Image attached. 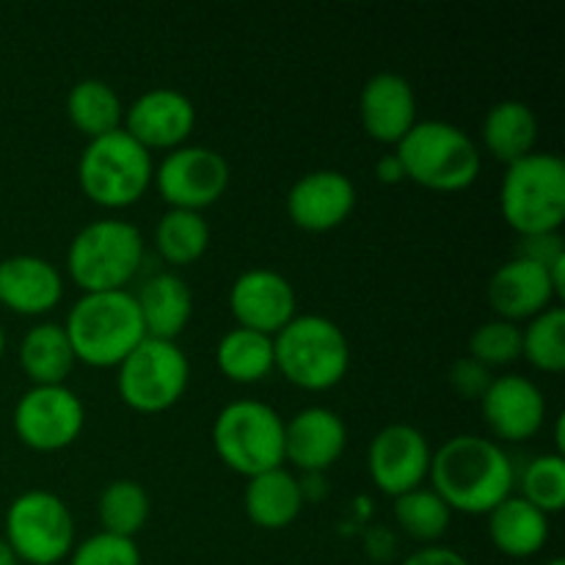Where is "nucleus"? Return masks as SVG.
Masks as SVG:
<instances>
[{
  "instance_id": "obj_5",
  "label": "nucleus",
  "mask_w": 565,
  "mask_h": 565,
  "mask_svg": "<svg viewBox=\"0 0 565 565\" xmlns=\"http://www.w3.org/2000/svg\"><path fill=\"white\" fill-rule=\"evenodd\" d=\"M408 180L428 191H467L480 174V152L472 138L450 121H417L397 143Z\"/></svg>"
},
{
  "instance_id": "obj_30",
  "label": "nucleus",
  "mask_w": 565,
  "mask_h": 565,
  "mask_svg": "<svg viewBox=\"0 0 565 565\" xmlns=\"http://www.w3.org/2000/svg\"><path fill=\"white\" fill-rule=\"evenodd\" d=\"M149 511H152V502H149L147 489L136 480H114L99 494L97 513L105 527L103 533L136 539L143 524H147Z\"/></svg>"
},
{
  "instance_id": "obj_22",
  "label": "nucleus",
  "mask_w": 565,
  "mask_h": 565,
  "mask_svg": "<svg viewBox=\"0 0 565 565\" xmlns=\"http://www.w3.org/2000/svg\"><path fill=\"white\" fill-rule=\"evenodd\" d=\"M138 312H141L143 331L154 340L177 342V337L185 331L193 315L191 287L174 274H158L141 287L136 296Z\"/></svg>"
},
{
  "instance_id": "obj_12",
  "label": "nucleus",
  "mask_w": 565,
  "mask_h": 565,
  "mask_svg": "<svg viewBox=\"0 0 565 565\" xmlns=\"http://www.w3.org/2000/svg\"><path fill=\"white\" fill-rule=\"evenodd\" d=\"M86 408L70 386H31L14 406V434L36 452H58L81 436Z\"/></svg>"
},
{
  "instance_id": "obj_38",
  "label": "nucleus",
  "mask_w": 565,
  "mask_h": 565,
  "mask_svg": "<svg viewBox=\"0 0 565 565\" xmlns=\"http://www.w3.org/2000/svg\"><path fill=\"white\" fill-rule=\"evenodd\" d=\"M403 565H469L467 557L458 555L456 550H447V546H428L423 552H414Z\"/></svg>"
},
{
  "instance_id": "obj_6",
  "label": "nucleus",
  "mask_w": 565,
  "mask_h": 565,
  "mask_svg": "<svg viewBox=\"0 0 565 565\" xmlns=\"http://www.w3.org/2000/svg\"><path fill=\"white\" fill-rule=\"evenodd\" d=\"M143 263V237L127 221L105 218L83 226L70 243L66 268L83 292L125 290Z\"/></svg>"
},
{
  "instance_id": "obj_4",
  "label": "nucleus",
  "mask_w": 565,
  "mask_h": 565,
  "mask_svg": "<svg viewBox=\"0 0 565 565\" xmlns=\"http://www.w3.org/2000/svg\"><path fill=\"white\" fill-rule=\"evenodd\" d=\"M502 218L522 237L552 235L565 221V163L557 154L530 152L508 166L500 188Z\"/></svg>"
},
{
  "instance_id": "obj_13",
  "label": "nucleus",
  "mask_w": 565,
  "mask_h": 565,
  "mask_svg": "<svg viewBox=\"0 0 565 565\" xmlns=\"http://www.w3.org/2000/svg\"><path fill=\"white\" fill-rule=\"evenodd\" d=\"M367 469L381 494L403 497L430 475V445L412 425H386L367 450Z\"/></svg>"
},
{
  "instance_id": "obj_37",
  "label": "nucleus",
  "mask_w": 565,
  "mask_h": 565,
  "mask_svg": "<svg viewBox=\"0 0 565 565\" xmlns=\"http://www.w3.org/2000/svg\"><path fill=\"white\" fill-rule=\"evenodd\" d=\"M516 257H524L530 259V263L550 270L552 265L565 259V248L557 232H552V235H533V237H522V246H519Z\"/></svg>"
},
{
  "instance_id": "obj_23",
  "label": "nucleus",
  "mask_w": 565,
  "mask_h": 565,
  "mask_svg": "<svg viewBox=\"0 0 565 565\" xmlns=\"http://www.w3.org/2000/svg\"><path fill=\"white\" fill-rule=\"evenodd\" d=\"M246 516L263 530H285L301 516L303 491L301 483L287 469H270V472L248 478Z\"/></svg>"
},
{
  "instance_id": "obj_3",
  "label": "nucleus",
  "mask_w": 565,
  "mask_h": 565,
  "mask_svg": "<svg viewBox=\"0 0 565 565\" xmlns=\"http://www.w3.org/2000/svg\"><path fill=\"white\" fill-rule=\"evenodd\" d=\"M274 367L307 392L331 390L351 367L345 331L320 315H296L274 337Z\"/></svg>"
},
{
  "instance_id": "obj_27",
  "label": "nucleus",
  "mask_w": 565,
  "mask_h": 565,
  "mask_svg": "<svg viewBox=\"0 0 565 565\" xmlns=\"http://www.w3.org/2000/svg\"><path fill=\"white\" fill-rule=\"evenodd\" d=\"M66 114H70L72 127L77 132L94 141V138L110 136V132L121 130L125 121V105H121L119 94L108 86L105 81L88 77L72 86L70 97H66Z\"/></svg>"
},
{
  "instance_id": "obj_32",
  "label": "nucleus",
  "mask_w": 565,
  "mask_h": 565,
  "mask_svg": "<svg viewBox=\"0 0 565 565\" xmlns=\"http://www.w3.org/2000/svg\"><path fill=\"white\" fill-rule=\"evenodd\" d=\"M395 519L412 539L439 541L450 527L452 511L434 489H414L395 500Z\"/></svg>"
},
{
  "instance_id": "obj_20",
  "label": "nucleus",
  "mask_w": 565,
  "mask_h": 565,
  "mask_svg": "<svg viewBox=\"0 0 565 565\" xmlns=\"http://www.w3.org/2000/svg\"><path fill=\"white\" fill-rule=\"evenodd\" d=\"M552 298H555V287H552L550 270L524 257H513L489 281L491 309L508 323L533 320L535 315L550 309Z\"/></svg>"
},
{
  "instance_id": "obj_34",
  "label": "nucleus",
  "mask_w": 565,
  "mask_h": 565,
  "mask_svg": "<svg viewBox=\"0 0 565 565\" xmlns=\"http://www.w3.org/2000/svg\"><path fill=\"white\" fill-rule=\"evenodd\" d=\"M469 356L483 367H500L522 356V329L508 320H489L469 337Z\"/></svg>"
},
{
  "instance_id": "obj_14",
  "label": "nucleus",
  "mask_w": 565,
  "mask_h": 565,
  "mask_svg": "<svg viewBox=\"0 0 565 565\" xmlns=\"http://www.w3.org/2000/svg\"><path fill=\"white\" fill-rule=\"evenodd\" d=\"M121 125H125L121 130L147 152L152 149L171 152L180 149L196 127V108L177 88H149L125 110Z\"/></svg>"
},
{
  "instance_id": "obj_7",
  "label": "nucleus",
  "mask_w": 565,
  "mask_h": 565,
  "mask_svg": "<svg viewBox=\"0 0 565 565\" xmlns=\"http://www.w3.org/2000/svg\"><path fill=\"white\" fill-rule=\"evenodd\" d=\"M154 166L147 149L125 130L94 138L77 163V182L86 199L108 210L130 207L152 185Z\"/></svg>"
},
{
  "instance_id": "obj_19",
  "label": "nucleus",
  "mask_w": 565,
  "mask_h": 565,
  "mask_svg": "<svg viewBox=\"0 0 565 565\" xmlns=\"http://www.w3.org/2000/svg\"><path fill=\"white\" fill-rule=\"evenodd\" d=\"M348 430L340 414L312 406L285 423V458L303 472H323L345 452Z\"/></svg>"
},
{
  "instance_id": "obj_26",
  "label": "nucleus",
  "mask_w": 565,
  "mask_h": 565,
  "mask_svg": "<svg viewBox=\"0 0 565 565\" xmlns=\"http://www.w3.org/2000/svg\"><path fill=\"white\" fill-rule=\"evenodd\" d=\"M75 351L70 345L64 326L39 323L22 337L20 364L33 386H58L75 367Z\"/></svg>"
},
{
  "instance_id": "obj_1",
  "label": "nucleus",
  "mask_w": 565,
  "mask_h": 565,
  "mask_svg": "<svg viewBox=\"0 0 565 565\" xmlns=\"http://www.w3.org/2000/svg\"><path fill=\"white\" fill-rule=\"evenodd\" d=\"M434 491L458 513H491L513 491V463L500 445L463 434L430 456Z\"/></svg>"
},
{
  "instance_id": "obj_33",
  "label": "nucleus",
  "mask_w": 565,
  "mask_h": 565,
  "mask_svg": "<svg viewBox=\"0 0 565 565\" xmlns=\"http://www.w3.org/2000/svg\"><path fill=\"white\" fill-rule=\"evenodd\" d=\"M522 500L539 508L544 516L561 513L565 505V458L561 452L555 456H541L527 463L522 475Z\"/></svg>"
},
{
  "instance_id": "obj_39",
  "label": "nucleus",
  "mask_w": 565,
  "mask_h": 565,
  "mask_svg": "<svg viewBox=\"0 0 565 565\" xmlns=\"http://www.w3.org/2000/svg\"><path fill=\"white\" fill-rule=\"evenodd\" d=\"M375 177H379L381 182H386V185H395V182L406 180L401 158H397V154H384V158L379 160V166H375Z\"/></svg>"
},
{
  "instance_id": "obj_28",
  "label": "nucleus",
  "mask_w": 565,
  "mask_h": 565,
  "mask_svg": "<svg viewBox=\"0 0 565 565\" xmlns=\"http://www.w3.org/2000/svg\"><path fill=\"white\" fill-rule=\"evenodd\" d=\"M215 364L232 384H257L274 370V337L237 326L218 340Z\"/></svg>"
},
{
  "instance_id": "obj_11",
  "label": "nucleus",
  "mask_w": 565,
  "mask_h": 565,
  "mask_svg": "<svg viewBox=\"0 0 565 565\" xmlns=\"http://www.w3.org/2000/svg\"><path fill=\"white\" fill-rule=\"evenodd\" d=\"M152 182L171 210L202 213L224 196L230 185V163L215 149L180 147L166 154Z\"/></svg>"
},
{
  "instance_id": "obj_16",
  "label": "nucleus",
  "mask_w": 565,
  "mask_h": 565,
  "mask_svg": "<svg viewBox=\"0 0 565 565\" xmlns=\"http://www.w3.org/2000/svg\"><path fill=\"white\" fill-rule=\"evenodd\" d=\"M356 207V188L342 171L320 169L303 174L287 193V215L303 232H331Z\"/></svg>"
},
{
  "instance_id": "obj_10",
  "label": "nucleus",
  "mask_w": 565,
  "mask_h": 565,
  "mask_svg": "<svg viewBox=\"0 0 565 565\" xmlns=\"http://www.w3.org/2000/svg\"><path fill=\"white\" fill-rule=\"evenodd\" d=\"M6 544L17 561L55 565L75 550V522L61 497L25 491L6 511Z\"/></svg>"
},
{
  "instance_id": "obj_42",
  "label": "nucleus",
  "mask_w": 565,
  "mask_h": 565,
  "mask_svg": "<svg viewBox=\"0 0 565 565\" xmlns=\"http://www.w3.org/2000/svg\"><path fill=\"white\" fill-rule=\"evenodd\" d=\"M546 565H565V563L561 561V557H555V561H550V563H546Z\"/></svg>"
},
{
  "instance_id": "obj_9",
  "label": "nucleus",
  "mask_w": 565,
  "mask_h": 565,
  "mask_svg": "<svg viewBox=\"0 0 565 565\" xmlns=\"http://www.w3.org/2000/svg\"><path fill=\"white\" fill-rule=\"evenodd\" d=\"M116 370L119 397L138 414L169 412L191 381V364L182 348L154 337H147Z\"/></svg>"
},
{
  "instance_id": "obj_17",
  "label": "nucleus",
  "mask_w": 565,
  "mask_h": 565,
  "mask_svg": "<svg viewBox=\"0 0 565 565\" xmlns=\"http://www.w3.org/2000/svg\"><path fill=\"white\" fill-rule=\"evenodd\" d=\"M486 425L505 441H527L546 419V401L524 375H500L480 397Z\"/></svg>"
},
{
  "instance_id": "obj_31",
  "label": "nucleus",
  "mask_w": 565,
  "mask_h": 565,
  "mask_svg": "<svg viewBox=\"0 0 565 565\" xmlns=\"http://www.w3.org/2000/svg\"><path fill=\"white\" fill-rule=\"evenodd\" d=\"M522 356L541 373H563L565 370V312L550 307L535 315L522 331Z\"/></svg>"
},
{
  "instance_id": "obj_36",
  "label": "nucleus",
  "mask_w": 565,
  "mask_h": 565,
  "mask_svg": "<svg viewBox=\"0 0 565 565\" xmlns=\"http://www.w3.org/2000/svg\"><path fill=\"white\" fill-rule=\"evenodd\" d=\"M491 381L494 379H491L489 367H483L480 362H475L472 356L458 359L450 370L452 390H456L461 397H467V401H480V397L486 395V390H489Z\"/></svg>"
},
{
  "instance_id": "obj_24",
  "label": "nucleus",
  "mask_w": 565,
  "mask_h": 565,
  "mask_svg": "<svg viewBox=\"0 0 565 565\" xmlns=\"http://www.w3.org/2000/svg\"><path fill=\"white\" fill-rule=\"evenodd\" d=\"M491 544L508 557H533L550 541V516L522 497H508L489 513Z\"/></svg>"
},
{
  "instance_id": "obj_41",
  "label": "nucleus",
  "mask_w": 565,
  "mask_h": 565,
  "mask_svg": "<svg viewBox=\"0 0 565 565\" xmlns=\"http://www.w3.org/2000/svg\"><path fill=\"white\" fill-rule=\"evenodd\" d=\"M3 351H6V334L3 329H0V359H3Z\"/></svg>"
},
{
  "instance_id": "obj_25",
  "label": "nucleus",
  "mask_w": 565,
  "mask_h": 565,
  "mask_svg": "<svg viewBox=\"0 0 565 565\" xmlns=\"http://www.w3.org/2000/svg\"><path fill=\"white\" fill-rule=\"evenodd\" d=\"M539 138V119L533 108L519 99H502L486 114L483 143L505 166L527 158Z\"/></svg>"
},
{
  "instance_id": "obj_8",
  "label": "nucleus",
  "mask_w": 565,
  "mask_h": 565,
  "mask_svg": "<svg viewBox=\"0 0 565 565\" xmlns=\"http://www.w3.org/2000/svg\"><path fill=\"white\" fill-rule=\"evenodd\" d=\"M213 447L221 461L243 478L279 469L285 461V423L259 401H235L213 423Z\"/></svg>"
},
{
  "instance_id": "obj_2",
  "label": "nucleus",
  "mask_w": 565,
  "mask_h": 565,
  "mask_svg": "<svg viewBox=\"0 0 565 565\" xmlns=\"http://www.w3.org/2000/svg\"><path fill=\"white\" fill-rule=\"evenodd\" d=\"M77 362L88 367H119L143 340L136 296L125 290L83 292L64 323Z\"/></svg>"
},
{
  "instance_id": "obj_29",
  "label": "nucleus",
  "mask_w": 565,
  "mask_h": 565,
  "mask_svg": "<svg viewBox=\"0 0 565 565\" xmlns=\"http://www.w3.org/2000/svg\"><path fill=\"white\" fill-rule=\"evenodd\" d=\"M154 246L160 257L171 265H191L202 259L210 246V226L202 213L169 210L154 226Z\"/></svg>"
},
{
  "instance_id": "obj_15",
  "label": "nucleus",
  "mask_w": 565,
  "mask_h": 565,
  "mask_svg": "<svg viewBox=\"0 0 565 565\" xmlns=\"http://www.w3.org/2000/svg\"><path fill=\"white\" fill-rule=\"evenodd\" d=\"M296 290L281 274L268 268L246 270L230 290V309L241 329L276 337L296 318Z\"/></svg>"
},
{
  "instance_id": "obj_40",
  "label": "nucleus",
  "mask_w": 565,
  "mask_h": 565,
  "mask_svg": "<svg viewBox=\"0 0 565 565\" xmlns=\"http://www.w3.org/2000/svg\"><path fill=\"white\" fill-rule=\"evenodd\" d=\"M17 555L11 552V546L6 544V539H0V565H17Z\"/></svg>"
},
{
  "instance_id": "obj_21",
  "label": "nucleus",
  "mask_w": 565,
  "mask_h": 565,
  "mask_svg": "<svg viewBox=\"0 0 565 565\" xmlns=\"http://www.w3.org/2000/svg\"><path fill=\"white\" fill-rule=\"evenodd\" d=\"M64 281L58 268L42 257L17 254L0 263V303L17 315H44L58 307Z\"/></svg>"
},
{
  "instance_id": "obj_35",
  "label": "nucleus",
  "mask_w": 565,
  "mask_h": 565,
  "mask_svg": "<svg viewBox=\"0 0 565 565\" xmlns=\"http://www.w3.org/2000/svg\"><path fill=\"white\" fill-rule=\"evenodd\" d=\"M70 565H141V552L132 539L97 533L72 550Z\"/></svg>"
},
{
  "instance_id": "obj_18",
  "label": "nucleus",
  "mask_w": 565,
  "mask_h": 565,
  "mask_svg": "<svg viewBox=\"0 0 565 565\" xmlns=\"http://www.w3.org/2000/svg\"><path fill=\"white\" fill-rule=\"evenodd\" d=\"M362 127L373 141L401 143L417 125V97L412 83L395 72H379L370 77L359 97Z\"/></svg>"
}]
</instances>
